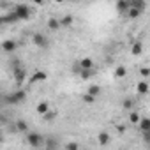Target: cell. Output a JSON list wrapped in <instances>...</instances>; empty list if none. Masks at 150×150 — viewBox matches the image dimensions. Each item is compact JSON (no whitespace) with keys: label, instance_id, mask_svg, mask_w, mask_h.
Wrapping results in <instances>:
<instances>
[{"label":"cell","instance_id":"24","mask_svg":"<svg viewBox=\"0 0 150 150\" xmlns=\"http://www.w3.org/2000/svg\"><path fill=\"white\" fill-rule=\"evenodd\" d=\"M122 108L124 110H132L134 108V101L132 99H124L122 101Z\"/></svg>","mask_w":150,"mask_h":150},{"label":"cell","instance_id":"25","mask_svg":"<svg viewBox=\"0 0 150 150\" xmlns=\"http://www.w3.org/2000/svg\"><path fill=\"white\" fill-rule=\"evenodd\" d=\"M83 103H85V104H94V103H96V97L87 92V94H83Z\"/></svg>","mask_w":150,"mask_h":150},{"label":"cell","instance_id":"32","mask_svg":"<svg viewBox=\"0 0 150 150\" xmlns=\"http://www.w3.org/2000/svg\"><path fill=\"white\" fill-rule=\"evenodd\" d=\"M2 139H4V138H2V134H0V141H2Z\"/></svg>","mask_w":150,"mask_h":150},{"label":"cell","instance_id":"6","mask_svg":"<svg viewBox=\"0 0 150 150\" xmlns=\"http://www.w3.org/2000/svg\"><path fill=\"white\" fill-rule=\"evenodd\" d=\"M32 42H34L37 48H46V46H48V39H46V35H42V34H34V35H32Z\"/></svg>","mask_w":150,"mask_h":150},{"label":"cell","instance_id":"27","mask_svg":"<svg viewBox=\"0 0 150 150\" xmlns=\"http://www.w3.org/2000/svg\"><path fill=\"white\" fill-rule=\"evenodd\" d=\"M65 148H67V150H78V148H80V143H74V141H72V143H67Z\"/></svg>","mask_w":150,"mask_h":150},{"label":"cell","instance_id":"8","mask_svg":"<svg viewBox=\"0 0 150 150\" xmlns=\"http://www.w3.org/2000/svg\"><path fill=\"white\" fill-rule=\"evenodd\" d=\"M136 94H139V96H146L148 94V83L145 80H141V81L136 83Z\"/></svg>","mask_w":150,"mask_h":150},{"label":"cell","instance_id":"20","mask_svg":"<svg viewBox=\"0 0 150 150\" xmlns=\"http://www.w3.org/2000/svg\"><path fill=\"white\" fill-rule=\"evenodd\" d=\"M141 14H143V13L138 11V9H134V7H129V9H127V16H129L131 20H138Z\"/></svg>","mask_w":150,"mask_h":150},{"label":"cell","instance_id":"23","mask_svg":"<svg viewBox=\"0 0 150 150\" xmlns=\"http://www.w3.org/2000/svg\"><path fill=\"white\" fill-rule=\"evenodd\" d=\"M87 92H88L90 96H94V97H97V96L101 94V87H99V85H90Z\"/></svg>","mask_w":150,"mask_h":150},{"label":"cell","instance_id":"22","mask_svg":"<svg viewBox=\"0 0 150 150\" xmlns=\"http://www.w3.org/2000/svg\"><path fill=\"white\" fill-rule=\"evenodd\" d=\"M139 118H141V117H139V113H138V111H134V110H131V113H129V122H131L132 125H136V124L139 122Z\"/></svg>","mask_w":150,"mask_h":150},{"label":"cell","instance_id":"19","mask_svg":"<svg viewBox=\"0 0 150 150\" xmlns=\"http://www.w3.org/2000/svg\"><path fill=\"white\" fill-rule=\"evenodd\" d=\"M58 21H60V27H71V25L74 23V18H72L71 14H67V16H64V18H60Z\"/></svg>","mask_w":150,"mask_h":150},{"label":"cell","instance_id":"28","mask_svg":"<svg viewBox=\"0 0 150 150\" xmlns=\"http://www.w3.org/2000/svg\"><path fill=\"white\" fill-rule=\"evenodd\" d=\"M139 72H141V76H143V78H148V74H150L148 67H141V69H139Z\"/></svg>","mask_w":150,"mask_h":150},{"label":"cell","instance_id":"11","mask_svg":"<svg viewBox=\"0 0 150 150\" xmlns=\"http://www.w3.org/2000/svg\"><path fill=\"white\" fill-rule=\"evenodd\" d=\"M115 7H117L118 13H127V9L131 7V4H129V0H117Z\"/></svg>","mask_w":150,"mask_h":150},{"label":"cell","instance_id":"34","mask_svg":"<svg viewBox=\"0 0 150 150\" xmlns=\"http://www.w3.org/2000/svg\"><path fill=\"white\" fill-rule=\"evenodd\" d=\"M0 108H2V101H0Z\"/></svg>","mask_w":150,"mask_h":150},{"label":"cell","instance_id":"10","mask_svg":"<svg viewBox=\"0 0 150 150\" xmlns=\"http://www.w3.org/2000/svg\"><path fill=\"white\" fill-rule=\"evenodd\" d=\"M129 4H131V7H134V9L141 11V13H145V9H146V2H145V0H129Z\"/></svg>","mask_w":150,"mask_h":150},{"label":"cell","instance_id":"9","mask_svg":"<svg viewBox=\"0 0 150 150\" xmlns=\"http://www.w3.org/2000/svg\"><path fill=\"white\" fill-rule=\"evenodd\" d=\"M78 65H80V69H94V60L90 58V57H85V58H81L80 62H78Z\"/></svg>","mask_w":150,"mask_h":150},{"label":"cell","instance_id":"7","mask_svg":"<svg viewBox=\"0 0 150 150\" xmlns=\"http://www.w3.org/2000/svg\"><path fill=\"white\" fill-rule=\"evenodd\" d=\"M48 80V74L44 72V71H35L32 76H30V83H41V81H46Z\"/></svg>","mask_w":150,"mask_h":150},{"label":"cell","instance_id":"12","mask_svg":"<svg viewBox=\"0 0 150 150\" xmlns=\"http://www.w3.org/2000/svg\"><path fill=\"white\" fill-rule=\"evenodd\" d=\"M113 76H115L117 80L125 78V76H127V69H125V65H118V67L115 69V74H113Z\"/></svg>","mask_w":150,"mask_h":150},{"label":"cell","instance_id":"33","mask_svg":"<svg viewBox=\"0 0 150 150\" xmlns=\"http://www.w3.org/2000/svg\"><path fill=\"white\" fill-rule=\"evenodd\" d=\"M0 97H2V90H0Z\"/></svg>","mask_w":150,"mask_h":150},{"label":"cell","instance_id":"15","mask_svg":"<svg viewBox=\"0 0 150 150\" xmlns=\"http://www.w3.org/2000/svg\"><path fill=\"white\" fill-rule=\"evenodd\" d=\"M138 125H139L141 132H143V131H150V118L141 117V118H139V122H138Z\"/></svg>","mask_w":150,"mask_h":150},{"label":"cell","instance_id":"18","mask_svg":"<svg viewBox=\"0 0 150 150\" xmlns=\"http://www.w3.org/2000/svg\"><path fill=\"white\" fill-rule=\"evenodd\" d=\"M94 74H96V67H94V69H80V76H81L83 80L92 78Z\"/></svg>","mask_w":150,"mask_h":150},{"label":"cell","instance_id":"29","mask_svg":"<svg viewBox=\"0 0 150 150\" xmlns=\"http://www.w3.org/2000/svg\"><path fill=\"white\" fill-rule=\"evenodd\" d=\"M117 129H118V132H122V134H124V132H125V127H124V125H118V127H117Z\"/></svg>","mask_w":150,"mask_h":150},{"label":"cell","instance_id":"30","mask_svg":"<svg viewBox=\"0 0 150 150\" xmlns=\"http://www.w3.org/2000/svg\"><path fill=\"white\" fill-rule=\"evenodd\" d=\"M34 4H37V6H42V4H44V0H34Z\"/></svg>","mask_w":150,"mask_h":150},{"label":"cell","instance_id":"26","mask_svg":"<svg viewBox=\"0 0 150 150\" xmlns=\"http://www.w3.org/2000/svg\"><path fill=\"white\" fill-rule=\"evenodd\" d=\"M41 117H42L44 120H48V122H50V120H53V118L57 117V113H55V111H51V108H50V110H48L44 115H41Z\"/></svg>","mask_w":150,"mask_h":150},{"label":"cell","instance_id":"2","mask_svg":"<svg viewBox=\"0 0 150 150\" xmlns=\"http://www.w3.org/2000/svg\"><path fill=\"white\" fill-rule=\"evenodd\" d=\"M27 141H28V145L34 146V148L44 146V136L39 134V132H27Z\"/></svg>","mask_w":150,"mask_h":150},{"label":"cell","instance_id":"31","mask_svg":"<svg viewBox=\"0 0 150 150\" xmlns=\"http://www.w3.org/2000/svg\"><path fill=\"white\" fill-rule=\"evenodd\" d=\"M53 2H57V4H62V2H65V0H53Z\"/></svg>","mask_w":150,"mask_h":150},{"label":"cell","instance_id":"16","mask_svg":"<svg viewBox=\"0 0 150 150\" xmlns=\"http://www.w3.org/2000/svg\"><path fill=\"white\" fill-rule=\"evenodd\" d=\"M16 131L18 132H23V134H27L28 132V125H27V122L25 120H16Z\"/></svg>","mask_w":150,"mask_h":150},{"label":"cell","instance_id":"4","mask_svg":"<svg viewBox=\"0 0 150 150\" xmlns=\"http://www.w3.org/2000/svg\"><path fill=\"white\" fill-rule=\"evenodd\" d=\"M13 74H14V80H16V83L18 85H23V81L27 80V71H25V67H21V65H14L13 67Z\"/></svg>","mask_w":150,"mask_h":150},{"label":"cell","instance_id":"14","mask_svg":"<svg viewBox=\"0 0 150 150\" xmlns=\"http://www.w3.org/2000/svg\"><path fill=\"white\" fill-rule=\"evenodd\" d=\"M48 110H50V103H48V101H41V103L37 104V108H35L37 115H44Z\"/></svg>","mask_w":150,"mask_h":150},{"label":"cell","instance_id":"21","mask_svg":"<svg viewBox=\"0 0 150 150\" xmlns=\"http://www.w3.org/2000/svg\"><path fill=\"white\" fill-rule=\"evenodd\" d=\"M48 28H50V30H58V28H60V21H58L57 18H50V20H48Z\"/></svg>","mask_w":150,"mask_h":150},{"label":"cell","instance_id":"17","mask_svg":"<svg viewBox=\"0 0 150 150\" xmlns=\"http://www.w3.org/2000/svg\"><path fill=\"white\" fill-rule=\"evenodd\" d=\"M97 139H99V145H103V146H104V145H108V143H110V139H111V138H110V134H108L106 131H103V132H99V134H97Z\"/></svg>","mask_w":150,"mask_h":150},{"label":"cell","instance_id":"1","mask_svg":"<svg viewBox=\"0 0 150 150\" xmlns=\"http://www.w3.org/2000/svg\"><path fill=\"white\" fill-rule=\"evenodd\" d=\"M13 13L16 14V18H18V20H23V21H27V20L30 18V14H32L30 7H28V6H25V4H18V6H14Z\"/></svg>","mask_w":150,"mask_h":150},{"label":"cell","instance_id":"3","mask_svg":"<svg viewBox=\"0 0 150 150\" xmlns=\"http://www.w3.org/2000/svg\"><path fill=\"white\" fill-rule=\"evenodd\" d=\"M25 99H27V94L23 90H16L14 94L6 96V103L7 104H20V103H25Z\"/></svg>","mask_w":150,"mask_h":150},{"label":"cell","instance_id":"13","mask_svg":"<svg viewBox=\"0 0 150 150\" xmlns=\"http://www.w3.org/2000/svg\"><path fill=\"white\" fill-rule=\"evenodd\" d=\"M131 53H132L134 57H139V55L143 53V44H141L139 41H136V42L131 46Z\"/></svg>","mask_w":150,"mask_h":150},{"label":"cell","instance_id":"5","mask_svg":"<svg viewBox=\"0 0 150 150\" xmlns=\"http://www.w3.org/2000/svg\"><path fill=\"white\" fill-rule=\"evenodd\" d=\"M16 48H18V42L13 41V39H6V41H2V44H0V50L4 53H13V51H16Z\"/></svg>","mask_w":150,"mask_h":150}]
</instances>
